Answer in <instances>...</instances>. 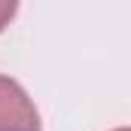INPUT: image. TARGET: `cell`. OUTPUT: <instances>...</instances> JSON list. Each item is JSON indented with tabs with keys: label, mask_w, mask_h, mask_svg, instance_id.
Returning <instances> with one entry per match:
<instances>
[{
	"label": "cell",
	"mask_w": 131,
	"mask_h": 131,
	"mask_svg": "<svg viewBox=\"0 0 131 131\" xmlns=\"http://www.w3.org/2000/svg\"><path fill=\"white\" fill-rule=\"evenodd\" d=\"M0 131H37V113L25 95L0 79Z\"/></svg>",
	"instance_id": "cell-1"
}]
</instances>
